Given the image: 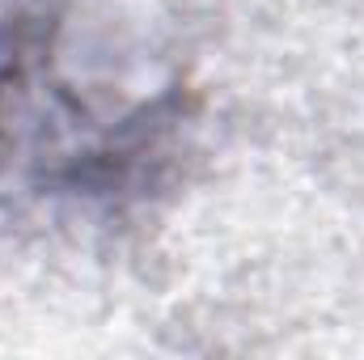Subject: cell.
Returning <instances> with one entry per match:
<instances>
[{"label": "cell", "instance_id": "6da1fadb", "mask_svg": "<svg viewBox=\"0 0 364 360\" xmlns=\"http://www.w3.org/2000/svg\"><path fill=\"white\" fill-rule=\"evenodd\" d=\"M178 85L123 93L68 64L64 13L0 21V170L43 199L127 203L166 174L186 123Z\"/></svg>", "mask_w": 364, "mask_h": 360}]
</instances>
